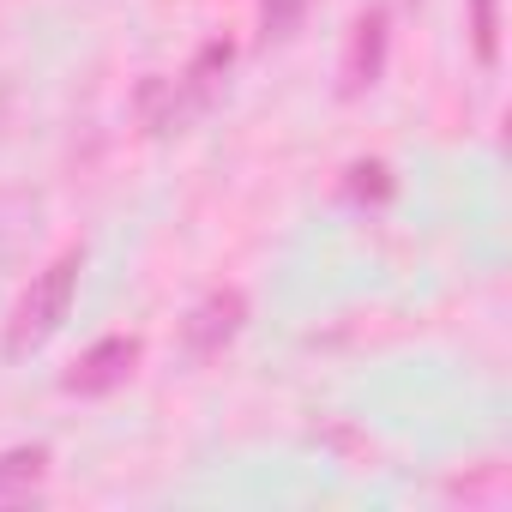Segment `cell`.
Listing matches in <instances>:
<instances>
[{
	"label": "cell",
	"instance_id": "cell-1",
	"mask_svg": "<svg viewBox=\"0 0 512 512\" xmlns=\"http://www.w3.org/2000/svg\"><path fill=\"white\" fill-rule=\"evenodd\" d=\"M79 272H85V247H61L55 260L25 284V296L13 302L7 332H0V350H7V356H31V350H43V344L61 332L73 296H79Z\"/></svg>",
	"mask_w": 512,
	"mask_h": 512
},
{
	"label": "cell",
	"instance_id": "cell-2",
	"mask_svg": "<svg viewBox=\"0 0 512 512\" xmlns=\"http://www.w3.org/2000/svg\"><path fill=\"white\" fill-rule=\"evenodd\" d=\"M386 55H392V13L386 7H362L350 37H344V61H338V97L356 103L386 79Z\"/></svg>",
	"mask_w": 512,
	"mask_h": 512
},
{
	"label": "cell",
	"instance_id": "cell-3",
	"mask_svg": "<svg viewBox=\"0 0 512 512\" xmlns=\"http://www.w3.org/2000/svg\"><path fill=\"white\" fill-rule=\"evenodd\" d=\"M241 326H247V290H235V284L205 290V296L187 308V320H181V350H187V362L223 356V350L241 338Z\"/></svg>",
	"mask_w": 512,
	"mask_h": 512
},
{
	"label": "cell",
	"instance_id": "cell-4",
	"mask_svg": "<svg viewBox=\"0 0 512 512\" xmlns=\"http://www.w3.org/2000/svg\"><path fill=\"white\" fill-rule=\"evenodd\" d=\"M139 356H145V338L109 332V338H97V344L61 374V392H67V398H109V392H121V386L139 374Z\"/></svg>",
	"mask_w": 512,
	"mask_h": 512
},
{
	"label": "cell",
	"instance_id": "cell-5",
	"mask_svg": "<svg viewBox=\"0 0 512 512\" xmlns=\"http://www.w3.org/2000/svg\"><path fill=\"white\" fill-rule=\"evenodd\" d=\"M49 470H55L49 440H19V446H7V452H0V506L37 500L43 482H49Z\"/></svg>",
	"mask_w": 512,
	"mask_h": 512
},
{
	"label": "cell",
	"instance_id": "cell-6",
	"mask_svg": "<svg viewBox=\"0 0 512 512\" xmlns=\"http://www.w3.org/2000/svg\"><path fill=\"white\" fill-rule=\"evenodd\" d=\"M229 67H235V43H229V37H211V43H199V55H193V61H187V73L175 79V91H181L187 115H205V109L217 103V91H223Z\"/></svg>",
	"mask_w": 512,
	"mask_h": 512
},
{
	"label": "cell",
	"instance_id": "cell-7",
	"mask_svg": "<svg viewBox=\"0 0 512 512\" xmlns=\"http://www.w3.org/2000/svg\"><path fill=\"white\" fill-rule=\"evenodd\" d=\"M133 109H139V127H145L151 139H163V133H181V127L193 121L169 73H151V79H139V91H133Z\"/></svg>",
	"mask_w": 512,
	"mask_h": 512
},
{
	"label": "cell",
	"instance_id": "cell-8",
	"mask_svg": "<svg viewBox=\"0 0 512 512\" xmlns=\"http://www.w3.org/2000/svg\"><path fill=\"white\" fill-rule=\"evenodd\" d=\"M398 193V181H392V163H380V157H362V163H350L344 169V199H356V205H386Z\"/></svg>",
	"mask_w": 512,
	"mask_h": 512
},
{
	"label": "cell",
	"instance_id": "cell-9",
	"mask_svg": "<svg viewBox=\"0 0 512 512\" xmlns=\"http://www.w3.org/2000/svg\"><path fill=\"white\" fill-rule=\"evenodd\" d=\"M308 7H314V0H260V49H278V43H290V37L302 31Z\"/></svg>",
	"mask_w": 512,
	"mask_h": 512
},
{
	"label": "cell",
	"instance_id": "cell-10",
	"mask_svg": "<svg viewBox=\"0 0 512 512\" xmlns=\"http://www.w3.org/2000/svg\"><path fill=\"white\" fill-rule=\"evenodd\" d=\"M470 49L482 67H500V0H470Z\"/></svg>",
	"mask_w": 512,
	"mask_h": 512
},
{
	"label": "cell",
	"instance_id": "cell-11",
	"mask_svg": "<svg viewBox=\"0 0 512 512\" xmlns=\"http://www.w3.org/2000/svg\"><path fill=\"white\" fill-rule=\"evenodd\" d=\"M500 488H506V464H476L470 476H452L446 482V494H458V500H500Z\"/></svg>",
	"mask_w": 512,
	"mask_h": 512
}]
</instances>
